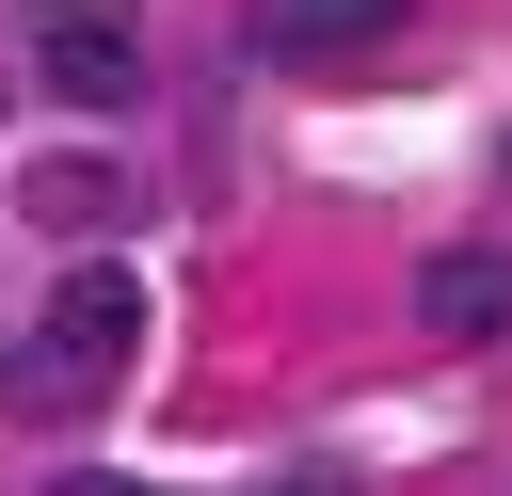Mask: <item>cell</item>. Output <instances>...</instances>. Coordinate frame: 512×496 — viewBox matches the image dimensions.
Listing matches in <instances>:
<instances>
[{
    "label": "cell",
    "mask_w": 512,
    "mask_h": 496,
    "mask_svg": "<svg viewBox=\"0 0 512 496\" xmlns=\"http://www.w3.org/2000/svg\"><path fill=\"white\" fill-rule=\"evenodd\" d=\"M128 352H144V288H128V256H64V288L32 304V336H0V416H96L112 384H128Z\"/></svg>",
    "instance_id": "cell-1"
},
{
    "label": "cell",
    "mask_w": 512,
    "mask_h": 496,
    "mask_svg": "<svg viewBox=\"0 0 512 496\" xmlns=\"http://www.w3.org/2000/svg\"><path fill=\"white\" fill-rule=\"evenodd\" d=\"M32 80H48L64 112H128V96H144V32H128V0H48V16H32Z\"/></svg>",
    "instance_id": "cell-2"
},
{
    "label": "cell",
    "mask_w": 512,
    "mask_h": 496,
    "mask_svg": "<svg viewBox=\"0 0 512 496\" xmlns=\"http://www.w3.org/2000/svg\"><path fill=\"white\" fill-rule=\"evenodd\" d=\"M416 320H432L448 352H480V336H512V256H496V240H448V256L416 272Z\"/></svg>",
    "instance_id": "cell-3"
},
{
    "label": "cell",
    "mask_w": 512,
    "mask_h": 496,
    "mask_svg": "<svg viewBox=\"0 0 512 496\" xmlns=\"http://www.w3.org/2000/svg\"><path fill=\"white\" fill-rule=\"evenodd\" d=\"M416 0H256V48H288V64H352V48H384Z\"/></svg>",
    "instance_id": "cell-4"
},
{
    "label": "cell",
    "mask_w": 512,
    "mask_h": 496,
    "mask_svg": "<svg viewBox=\"0 0 512 496\" xmlns=\"http://www.w3.org/2000/svg\"><path fill=\"white\" fill-rule=\"evenodd\" d=\"M32 208L80 240V224H112V208H128V176H112V160H48V176H32Z\"/></svg>",
    "instance_id": "cell-5"
},
{
    "label": "cell",
    "mask_w": 512,
    "mask_h": 496,
    "mask_svg": "<svg viewBox=\"0 0 512 496\" xmlns=\"http://www.w3.org/2000/svg\"><path fill=\"white\" fill-rule=\"evenodd\" d=\"M48 496H144V480H112V464H80V480H48Z\"/></svg>",
    "instance_id": "cell-6"
}]
</instances>
